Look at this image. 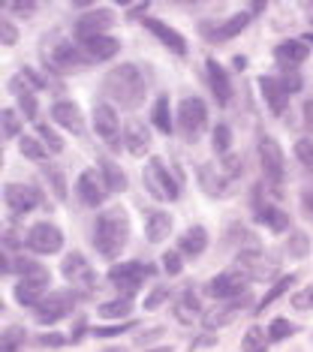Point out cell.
I'll return each instance as SVG.
<instances>
[{
	"instance_id": "6da1fadb",
	"label": "cell",
	"mask_w": 313,
	"mask_h": 352,
	"mask_svg": "<svg viewBox=\"0 0 313 352\" xmlns=\"http://www.w3.org/2000/svg\"><path fill=\"white\" fill-rule=\"evenodd\" d=\"M127 238H130V217L120 205L109 208L96 217L94 226V247L102 259H118L127 247Z\"/></svg>"
},
{
	"instance_id": "7a4b0ae2",
	"label": "cell",
	"mask_w": 313,
	"mask_h": 352,
	"mask_svg": "<svg viewBox=\"0 0 313 352\" xmlns=\"http://www.w3.org/2000/svg\"><path fill=\"white\" fill-rule=\"evenodd\" d=\"M102 94L120 109H139L144 100V76L133 63H120L102 78Z\"/></svg>"
},
{
	"instance_id": "3957f363",
	"label": "cell",
	"mask_w": 313,
	"mask_h": 352,
	"mask_svg": "<svg viewBox=\"0 0 313 352\" xmlns=\"http://www.w3.org/2000/svg\"><path fill=\"white\" fill-rule=\"evenodd\" d=\"M39 52H43V60L48 63V69H54V73H72V69L87 63L85 52L61 34H48L43 39V45H39Z\"/></svg>"
},
{
	"instance_id": "277c9868",
	"label": "cell",
	"mask_w": 313,
	"mask_h": 352,
	"mask_svg": "<svg viewBox=\"0 0 313 352\" xmlns=\"http://www.w3.org/2000/svg\"><path fill=\"white\" fill-rule=\"evenodd\" d=\"M241 178V157H226L223 163L199 166V184L211 196H223L232 187V181Z\"/></svg>"
},
{
	"instance_id": "5b68a950",
	"label": "cell",
	"mask_w": 313,
	"mask_h": 352,
	"mask_svg": "<svg viewBox=\"0 0 313 352\" xmlns=\"http://www.w3.org/2000/svg\"><path fill=\"white\" fill-rule=\"evenodd\" d=\"M142 181H144V190H148L154 199H160V202H175V199L181 196V187L178 181L169 175L166 163L163 160H148V166L142 169Z\"/></svg>"
},
{
	"instance_id": "8992f818",
	"label": "cell",
	"mask_w": 313,
	"mask_h": 352,
	"mask_svg": "<svg viewBox=\"0 0 313 352\" xmlns=\"http://www.w3.org/2000/svg\"><path fill=\"white\" fill-rule=\"evenodd\" d=\"M277 268H280V262L265 256L262 250H244V253H238V259H235L238 274H244L247 280H259V283L277 280Z\"/></svg>"
},
{
	"instance_id": "52a82bcc",
	"label": "cell",
	"mask_w": 313,
	"mask_h": 352,
	"mask_svg": "<svg viewBox=\"0 0 313 352\" xmlns=\"http://www.w3.org/2000/svg\"><path fill=\"white\" fill-rule=\"evenodd\" d=\"M178 124H181V133L187 142H196L199 133L205 130L208 124V109L199 97H184L181 106H178Z\"/></svg>"
},
{
	"instance_id": "ba28073f",
	"label": "cell",
	"mask_w": 313,
	"mask_h": 352,
	"mask_svg": "<svg viewBox=\"0 0 313 352\" xmlns=\"http://www.w3.org/2000/svg\"><path fill=\"white\" fill-rule=\"evenodd\" d=\"M151 274H154V268L144 265V262H120V265H115L109 271V280L124 292V298H130V295H136L142 280L151 277Z\"/></svg>"
},
{
	"instance_id": "9c48e42d",
	"label": "cell",
	"mask_w": 313,
	"mask_h": 352,
	"mask_svg": "<svg viewBox=\"0 0 313 352\" xmlns=\"http://www.w3.org/2000/svg\"><path fill=\"white\" fill-rule=\"evenodd\" d=\"M24 244L39 256H52L63 247V232L58 226H52V223H36V226H30Z\"/></svg>"
},
{
	"instance_id": "30bf717a",
	"label": "cell",
	"mask_w": 313,
	"mask_h": 352,
	"mask_svg": "<svg viewBox=\"0 0 313 352\" xmlns=\"http://www.w3.org/2000/svg\"><path fill=\"white\" fill-rule=\"evenodd\" d=\"M72 301H76V295H72V292H52V295H45V298L34 307V319L39 325L58 322V319H63L69 314Z\"/></svg>"
},
{
	"instance_id": "8fae6325",
	"label": "cell",
	"mask_w": 313,
	"mask_h": 352,
	"mask_svg": "<svg viewBox=\"0 0 313 352\" xmlns=\"http://www.w3.org/2000/svg\"><path fill=\"white\" fill-rule=\"evenodd\" d=\"M61 274L69 286H76V289H94L96 274L82 253H67V259L61 262Z\"/></svg>"
},
{
	"instance_id": "7c38bea8",
	"label": "cell",
	"mask_w": 313,
	"mask_h": 352,
	"mask_svg": "<svg viewBox=\"0 0 313 352\" xmlns=\"http://www.w3.org/2000/svg\"><path fill=\"white\" fill-rule=\"evenodd\" d=\"M247 283H250V280H247L244 274H238V271H223V274H217L205 283V295L232 301V298H241V295H244Z\"/></svg>"
},
{
	"instance_id": "4fadbf2b",
	"label": "cell",
	"mask_w": 313,
	"mask_h": 352,
	"mask_svg": "<svg viewBox=\"0 0 313 352\" xmlns=\"http://www.w3.org/2000/svg\"><path fill=\"white\" fill-rule=\"evenodd\" d=\"M259 163H262V172L265 178H268L271 184H277L286 178V163H283V151H280V145L274 139H259Z\"/></svg>"
},
{
	"instance_id": "5bb4252c",
	"label": "cell",
	"mask_w": 313,
	"mask_h": 352,
	"mask_svg": "<svg viewBox=\"0 0 313 352\" xmlns=\"http://www.w3.org/2000/svg\"><path fill=\"white\" fill-rule=\"evenodd\" d=\"M111 193L106 178H102V172L96 169H87L82 178H78V199H82V205L87 208H100L102 202H106V196Z\"/></svg>"
},
{
	"instance_id": "9a60e30c",
	"label": "cell",
	"mask_w": 313,
	"mask_h": 352,
	"mask_svg": "<svg viewBox=\"0 0 313 352\" xmlns=\"http://www.w3.org/2000/svg\"><path fill=\"white\" fill-rule=\"evenodd\" d=\"M3 199L12 214H28V211H34L36 205H43V193H39L36 187H28V184H6Z\"/></svg>"
},
{
	"instance_id": "2e32d148",
	"label": "cell",
	"mask_w": 313,
	"mask_h": 352,
	"mask_svg": "<svg viewBox=\"0 0 313 352\" xmlns=\"http://www.w3.org/2000/svg\"><path fill=\"white\" fill-rule=\"evenodd\" d=\"M94 130H96V135H100V139L106 142L109 148H118V142H120V124H118L115 109L106 106V102H96V106H94Z\"/></svg>"
},
{
	"instance_id": "e0dca14e",
	"label": "cell",
	"mask_w": 313,
	"mask_h": 352,
	"mask_svg": "<svg viewBox=\"0 0 313 352\" xmlns=\"http://www.w3.org/2000/svg\"><path fill=\"white\" fill-rule=\"evenodd\" d=\"M115 25V19H111L109 10H87L82 19L76 21V36L82 39H94V36H106V30Z\"/></svg>"
},
{
	"instance_id": "ac0fdd59",
	"label": "cell",
	"mask_w": 313,
	"mask_h": 352,
	"mask_svg": "<svg viewBox=\"0 0 313 352\" xmlns=\"http://www.w3.org/2000/svg\"><path fill=\"white\" fill-rule=\"evenodd\" d=\"M48 286V271H36V274L30 277H21L19 286H15V301L24 304V307H36L39 301H43V292Z\"/></svg>"
},
{
	"instance_id": "d6986e66",
	"label": "cell",
	"mask_w": 313,
	"mask_h": 352,
	"mask_svg": "<svg viewBox=\"0 0 313 352\" xmlns=\"http://www.w3.org/2000/svg\"><path fill=\"white\" fill-rule=\"evenodd\" d=\"M52 121L58 126H63V130L76 133V135L85 133V118H82V109H78L76 102H67V100L54 102L52 106Z\"/></svg>"
},
{
	"instance_id": "ffe728a7",
	"label": "cell",
	"mask_w": 313,
	"mask_h": 352,
	"mask_svg": "<svg viewBox=\"0 0 313 352\" xmlns=\"http://www.w3.org/2000/svg\"><path fill=\"white\" fill-rule=\"evenodd\" d=\"M247 25H250V12H238V15H232V19L220 21V25H202V36H208L211 43H223V39H229V36H238Z\"/></svg>"
},
{
	"instance_id": "44dd1931",
	"label": "cell",
	"mask_w": 313,
	"mask_h": 352,
	"mask_svg": "<svg viewBox=\"0 0 313 352\" xmlns=\"http://www.w3.org/2000/svg\"><path fill=\"white\" fill-rule=\"evenodd\" d=\"M259 91H262L265 106L271 109V115H283L286 106H289V91L283 87V82H277V78H271V76H262Z\"/></svg>"
},
{
	"instance_id": "7402d4cb",
	"label": "cell",
	"mask_w": 313,
	"mask_h": 352,
	"mask_svg": "<svg viewBox=\"0 0 313 352\" xmlns=\"http://www.w3.org/2000/svg\"><path fill=\"white\" fill-rule=\"evenodd\" d=\"M144 28H148L151 34H154V36L160 39V43L166 45L169 52L181 54V58H184V54H187V39H184V36L178 34V30H175V28H169L166 21H160V19H144Z\"/></svg>"
},
{
	"instance_id": "603a6c76",
	"label": "cell",
	"mask_w": 313,
	"mask_h": 352,
	"mask_svg": "<svg viewBox=\"0 0 313 352\" xmlns=\"http://www.w3.org/2000/svg\"><path fill=\"white\" fill-rule=\"evenodd\" d=\"M82 52H85L87 63H102L120 52V43L115 36H94V39H85L82 43Z\"/></svg>"
},
{
	"instance_id": "cb8c5ba5",
	"label": "cell",
	"mask_w": 313,
	"mask_h": 352,
	"mask_svg": "<svg viewBox=\"0 0 313 352\" xmlns=\"http://www.w3.org/2000/svg\"><path fill=\"white\" fill-rule=\"evenodd\" d=\"M124 142H127V151H130L133 157H144L148 148H151L148 126H144L142 121H136V118H130V121H127V130H124Z\"/></svg>"
},
{
	"instance_id": "d4e9b609",
	"label": "cell",
	"mask_w": 313,
	"mask_h": 352,
	"mask_svg": "<svg viewBox=\"0 0 313 352\" xmlns=\"http://www.w3.org/2000/svg\"><path fill=\"white\" fill-rule=\"evenodd\" d=\"M247 307V298L244 295H241V298H232L229 304H220V307H214V310H208L205 314V328H223V325H229L232 319H235L241 310Z\"/></svg>"
},
{
	"instance_id": "484cf974",
	"label": "cell",
	"mask_w": 313,
	"mask_h": 352,
	"mask_svg": "<svg viewBox=\"0 0 313 352\" xmlns=\"http://www.w3.org/2000/svg\"><path fill=\"white\" fill-rule=\"evenodd\" d=\"M205 76H208V85H211L214 100L220 102V106H226L229 97H232V91H229V73L217 60H208L205 63Z\"/></svg>"
},
{
	"instance_id": "4316f807",
	"label": "cell",
	"mask_w": 313,
	"mask_h": 352,
	"mask_svg": "<svg viewBox=\"0 0 313 352\" xmlns=\"http://www.w3.org/2000/svg\"><path fill=\"white\" fill-rule=\"evenodd\" d=\"M169 235H172V214L148 211V217H144V238H148L151 244H160V241H166Z\"/></svg>"
},
{
	"instance_id": "83f0119b",
	"label": "cell",
	"mask_w": 313,
	"mask_h": 352,
	"mask_svg": "<svg viewBox=\"0 0 313 352\" xmlns=\"http://www.w3.org/2000/svg\"><path fill=\"white\" fill-rule=\"evenodd\" d=\"M274 58L283 63L286 69H292V67H299V63L307 58V45H304V39H283V43H277Z\"/></svg>"
},
{
	"instance_id": "f1b7e54d",
	"label": "cell",
	"mask_w": 313,
	"mask_h": 352,
	"mask_svg": "<svg viewBox=\"0 0 313 352\" xmlns=\"http://www.w3.org/2000/svg\"><path fill=\"white\" fill-rule=\"evenodd\" d=\"M256 220H259L262 226H268L271 232H286L289 229V214L280 211L277 205L256 202Z\"/></svg>"
},
{
	"instance_id": "f546056e",
	"label": "cell",
	"mask_w": 313,
	"mask_h": 352,
	"mask_svg": "<svg viewBox=\"0 0 313 352\" xmlns=\"http://www.w3.org/2000/svg\"><path fill=\"white\" fill-rule=\"evenodd\" d=\"M175 316H178L184 325H190V322H199V319H205V307L199 304L196 292H190V289H187V292L181 295L178 307H175Z\"/></svg>"
},
{
	"instance_id": "4dcf8cb0",
	"label": "cell",
	"mask_w": 313,
	"mask_h": 352,
	"mask_svg": "<svg viewBox=\"0 0 313 352\" xmlns=\"http://www.w3.org/2000/svg\"><path fill=\"white\" fill-rule=\"evenodd\" d=\"M208 247V232L202 226H193L187 229L181 235V253H187V256H199Z\"/></svg>"
},
{
	"instance_id": "1f68e13d",
	"label": "cell",
	"mask_w": 313,
	"mask_h": 352,
	"mask_svg": "<svg viewBox=\"0 0 313 352\" xmlns=\"http://www.w3.org/2000/svg\"><path fill=\"white\" fill-rule=\"evenodd\" d=\"M12 91H19V97H24V94H36V87H43V78H39L30 67H21L19 76L10 82Z\"/></svg>"
},
{
	"instance_id": "d6a6232c",
	"label": "cell",
	"mask_w": 313,
	"mask_h": 352,
	"mask_svg": "<svg viewBox=\"0 0 313 352\" xmlns=\"http://www.w3.org/2000/svg\"><path fill=\"white\" fill-rule=\"evenodd\" d=\"M151 124L157 126L160 133H172V111H169V97L163 94V97H157L154 109H151Z\"/></svg>"
},
{
	"instance_id": "836d02e7",
	"label": "cell",
	"mask_w": 313,
	"mask_h": 352,
	"mask_svg": "<svg viewBox=\"0 0 313 352\" xmlns=\"http://www.w3.org/2000/svg\"><path fill=\"white\" fill-rule=\"evenodd\" d=\"M100 172H102V178H106L111 193H120V190H127V178H124V172H120L118 163H111V160H100Z\"/></svg>"
},
{
	"instance_id": "e575fe53",
	"label": "cell",
	"mask_w": 313,
	"mask_h": 352,
	"mask_svg": "<svg viewBox=\"0 0 313 352\" xmlns=\"http://www.w3.org/2000/svg\"><path fill=\"white\" fill-rule=\"evenodd\" d=\"M268 343L271 338L262 331V328H247V334H244V340H241V352H265L268 349Z\"/></svg>"
},
{
	"instance_id": "d590c367",
	"label": "cell",
	"mask_w": 313,
	"mask_h": 352,
	"mask_svg": "<svg viewBox=\"0 0 313 352\" xmlns=\"http://www.w3.org/2000/svg\"><path fill=\"white\" fill-rule=\"evenodd\" d=\"M292 283H295V274H286V277H280L277 283H274V286H271V289H268V295H265V298H262L259 304H256V310H253V314H262V310L268 307V304H274V301H277L280 295H283V292H286V289H289V286H292Z\"/></svg>"
},
{
	"instance_id": "8d00e7d4",
	"label": "cell",
	"mask_w": 313,
	"mask_h": 352,
	"mask_svg": "<svg viewBox=\"0 0 313 352\" xmlns=\"http://www.w3.org/2000/svg\"><path fill=\"white\" fill-rule=\"evenodd\" d=\"M130 310H133V301L130 298H118V301H106V304H102L100 316H106V319H124Z\"/></svg>"
},
{
	"instance_id": "74e56055",
	"label": "cell",
	"mask_w": 313,
	"mask_h": 352,
	"mask_svg": "<svg viewBox=\"0 0 313 352\" xmlns=\"http://www.w3.org/2000/svg\"><path fill=\"white\" fill-rule=\"evenodd\" d=\"M19 151L28 160H45V154H48V148L39 145L36 135H21V139H19Z\"/></svg>"
},
{
	"instance_id": "f35d334b",
	"label": "cell",
	"mask_w": 313,
	"mask_h": 352,
	"mask_svg": "<svg viewBox=\"0 0 313 352\" xmlns=\"http://www.w3.org/2000/svg\"><path fill=\"white\" fill-rule=\"evenodd\" d=\"M36 135L45 142V148H48V154H58V151L63 148V142H61V135H54V130L48 124H36Z\"/></svg>"
},
{
	"instance_id": "ab89813d",
	"label": "cell",
	"mask_w": 313,
	"mask_h": 352,
	"mask_svg": "<svg viewBox=\"0 0 313 352\" xmlns=\"http://www.w3.org/2000/svg\"><path fill=\"white\" fill-rule=\"evenodd\" d=\"M295 157L307 172H313V142L310 139H299L295 142Z\"/></svg>"
},
{
	"instance_id": "60d3db41",
	"label": "cell",
	"mask_w": 313,
	"mask_h": 352,
	"mask_svg": "<svg viewBox=\"0 0 313 352\" xmlns=\"http://www.w3.org/2000/svg\"><path fill=\"white\" fill-rule=\"evenodd\" d=\"M43 175H45L48 181H52L54 196H58L61 202H63V199H67V184H63V175H61L58 169H54V166H43Z\"/></svg>"
},
{
	"instance_id": "b9f144b4",
	"label": "cell",
	"mask_w": 313,
	"mask_h": 352,
	"mask_svg": "<svg viewBox=\"0 0 313 352\" xmlns=\"http://www.w3.org/2000/svg\"><path fill=\"white\" fill-rule=\"evenodd\" d=\"M289 334H292V322L289 319H271V325H268V338L271 340H286Z\"/></svg>"
},
{
	"instance_id": "7bdbcfd3",
	"label": "cell",
	"mask_w": 313,
	"mask_h": 352,
	"mask_svg": "<svg viewBox=\"0 0 313 352\" xmlns=\"http://www.w3.org/2000/svg\"><path fill=\"white\" fill-rule=\"evenodd\" d=\"M12 135H21V121L12 109H3V139H12Z\"/></svg>"
},
{
	"instance_id": "ee69618b",
	"label": "cell",
	"mask_w": 313,
	"mask_h": 352,
	"mask_svg": "<svg viewBox=\"0 0 313 352\" xmlns=\"http://www.w3.org/2000/svg\"><path fill=\"white\" fill-rule=\"evenodd\" d=\"M21 340H24V331H21L19 325L6 328V331H3V349H0V352H15V349L21 346Z\"/></svg>"
},
{
	"instance_id": "f6af8a7d",
	"label": "cell",
	"mask_w": 313,
	"mask_h": 352,
	"mask_svg": "<svg viewBox=\"0 0 313 352\" xmlns=\"http://www.w3.org/2000/svg\"><path fill=\"white\" fill-rule=\"evenodd\" d=\"M229 142H232L229 126L220 124V126L214 130V151H217V154H226V151H229Z\"/></svg>"
},
{
	"instance_id": "bcb514c9",
	"label": "cell",
	"mask_w": 313,
	"mask_h": 352,
	"mask_svg": "<svg viewBox=\"0 0 313 352\" xmlns=\"http://www.w3.org/2000/svg\"><path fill=\"white\" fill-rule=\"evenodd\" d=\"M289 253L292 256H307L310 253V241H307V235H301V232H295L292 238H289Z\"/></svg>"
},
{
	"instance_id": "7dc6e473",
	"label": "cell",
	"mask_w": 313,
	"mask_h": 352,
	"mask_svg": "<svg viewBox=\"0 0 313 352\" xmlns=\"http://www.w3.org/2000/svg\"><path fill=\"white\" fill-rule=\"evenodd\" d=\"M181 250H169L163 253V268H166V274H181Z\"/></svg>"
},
{
	"instance_id": "c3c4849f",
	"label": "cell",
	"mask_w": 313,
	"mask_h": 352,
	"mask_svg": "<svg viewBox=\"0 0 313 352\" xmlns=\"http://www.w3.org/2000/svg\"><path fill=\"white\" fill-rule=\"evenodd\" d=\"M292 307L295 310H313V286H304L299 295H292Z\"/></svg>"
},
{
	"instance_id": "681fc988",
	"label": "cell",
	"mask_w": 313,
	"mask_h": 352,
	"mask_svg": "<svg viewBox=\"0 0 313 352\" xmlns=\"http://www.w3.org/2000/svg\"><path fill=\"white\" fill-rule=\"evenodd\" d=\"M0 43H3V45H15V43H19V30L12 28L10 19L0 21Z\"/></svg>"
},
{
	"instance_id": "f907efd6",
	"label": "cell",
	"mask_w": 313,
	"mask_h": 352,
	"mask_svg": "<svg viewBox=\"0 0 313 352\" xmlns=\"http://www.w3.org/2000/svg\"><path fill=\"white\" fill-rule=\"evenodd\" d=\"M169 298V286H157L154 292L148 295V298H144V310H154V307H160V304H163Z\"/></svg>"
},
{
	"instance_id": "816d5d0a",
	"label": "cell",
	"mask_w": 313,
	"mask_h": 352,
	"mask_svg": "<svg viewBox=\"0 0 313 352\" xmlns=\"http://www.w3.org/2000/svg\"><path fill=\"white\" fill-rule=\"evenodd\" d=\"M12 268L19 271L21 277H30V274H36V271H43V265H36V262H30V259H15Z\"/></svg>"
},
{
	"instance_id": "f5cc1de1",
	"label": "cell",
	"mask_w": 313,
	"mask_h": 352,
	"mask_svg": "<svg viewBox=\"0 0 313 352\" xmlns=\"http://www.w3.org/2000/svg\"><path fill=\"white\" fill-rule=\"evenodd\" d=\"M19 106H21V111L30 118V121H36V97H34V94H24V97H19Z\"/></svg>"
},
{
	"instance_id": "db71d44e",
	"label": "cell",
	"mask_w": 313,
	"mask_h": 352,
	"mask_svg": "<svg viewBox=\"0 0 313 352\" xmlns=\"http://www.w3.org/2000/svg\"><path fill=\"white\" fill-rule=\"evenodd\" d=\"M6 10H12V15H21V19H30L36 12V3H10Z\"/></svg>"
},
{
	"instance_id": "11a10c76",
	"label": "cell",
	"mask_w": 313,
	"mask_h": 352,
	"mask_svg": "<svg viewBox=\"0 0 313 352\" xmlns=\"http://www.w3.org/2000/svg\"><path fill=\"white\" fill-rule=\"evenodd\" d=\"M283 87H286V91H289V94H292V91H299V87H301V78H299V76H295V73H292V69H289V73H286V82H283Z\"/></svg>"
},
{
	"instance_id": "9f6ffc18",
	"label": "cell",
	"mask_w": 313,
	"mask_h": 352,
	"mask_svg": "<svg viewBox=\"0 0 313 352\" xmlns=\"http://www.w3.org/2000/svg\"><path fill=\"white\" fill-rule=\"evenodd\" d=\"M36 343H43V346H61V343H67L61 338V334H48V338H36Z\"/></svg>"
},
{
	"instance_id": "6f0895ef",
	"label": "cell",
	"mask_w": 313,
	"mask_h": 352,
	"mask_svg": "<svg viewBox=\"0 0 313 352\" xmlns=\"http://www.w3.org/2000/svg\"><path fill=\"white\" fill-rule=\"evenodd\" d=\"M301 202H304V208H307V211L313 214V190H304V193H301Z\"/></svg>"
},
{
	"instance_id": "680465c9",
	"label": "cell",
	"mask_w": 313,
	"mask_h": 352,
	"mask_svg": "<svg viewBox=\"0 0 313 352\" xmlns=\"http://www.w3.org/2000/svg\"><path fill=\"white\" fill-rule=\"evenodd\" d=\"M19 247V235H15V232H6V247Z\"/></svg>"
},
{
	"instance_id": "91938a15",
	"label": "cell",
	"mask_w": 313,
	"mask_h": 352,
	"mask_svg": "<svg viewBox=\"0 0 313 352\" xmlns=\"http://www.w3.org/2000/svg\"><path fill=\"white\" fill-rule=\"evenodd\" d=\"M144 10H148V6H144V3H136V6H130V15H142Z\"/></svg>"
},
{
	"instance_id": "94428289",
	"label": "cell",
	"mask_w": 313,
	"mask_h": 352,
	"mask_svg": "<svg viewBox=\"0 0 313 352\" xmlns=\"http://www.w3.org/2000/svg\"><path fill=\"white\" fill-rule=\"evenodd\" d=\"M307 124H313V102H307Z\"/></svg>"
},
{
	"instance_id": "6125c7cd",
	"label": "cell",
	"mask_w": 313,
	"mask_h": 352,
	"mask_svg": "<svg viewBox=\"0 0 313 352\" xmlns=\"http://www.w3.org/2000/svg\"><path fill=\"white\" fill-rule=\"evenodd\" d=\"M151 352H172V346H160V349H151Z\"/></svg>"
},
{
	"instance_id": "be15d7a7",
	"label": "cell",
	"mask_w": 313,
	"mask_h": 352,
	"mask_svg": "<svg viewBox=\"0 0 313 352\" xmlns=\"http://www.w3.org/2000/svg\"><path fill=\"white\" fill-rule=\"evenodd\" d=\"M304 43H313V36H304Z\"/></svg>"
},
{
	"instance_id": "e7e4bbea",
	"label": "cell",
	"mask_w": 313,
	"mask_h": 352,
	"mask_svg": "<svg viewBox=\"0 0 313 352\" xmlns=\"http://www.w3.org/2000/svg\"><path fill=\"white\" fill-rule=\"evenodd\" d=\"M109 352H124V349H109Z\"/></svg>"
}]
</instances>
